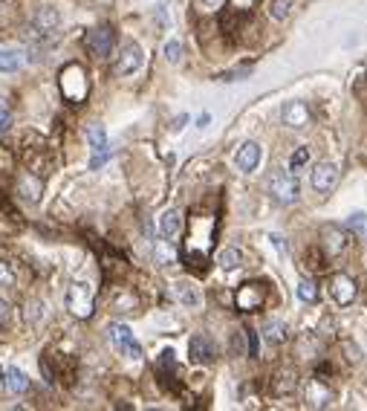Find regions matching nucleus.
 Segmentation results:
<instances>
[{
	"label": "nucleus",
	"instance_id": "nucleus-4",
	"mask_svg": "<svg viewBox=\"0 0 367 411\" xmlns=\"http://www.w3.org/2000/svg\"><path fill=\"white\" fill-rule=\"evenodd\" d=\"M107 336H110L113 348L119 350V354H125L127 359H142V345H139L136 339H133V334H130V327H127V324L113 322V324L107 327Z\"/></svg>",
	"mask_w": 367,
	"mask_h": 411
},
{
	"label": "nucleus",
	"instance_id": "nucleus-37",
	"mask_svg": "<svg viewBox=\"0 0 367 411\" xmlns=\"http://www.w3.org/2000/svg\"><path fill=\"white\" fill-rule=\"evenodd\" d=\"M243 334H246V339H249V357H258V334H255V330H243Z\"/></svg>",
	"mask_w": 367,
	"mask_h": 411
},
{
	"label": "nucleus",
	"instance_id": "nucleus-3",
	"mask_svg": "<svg viewBox=\"0 0 367 411\" xmlns=\"http://www.w3.org/2000/svg\"><path fill=\"white\" fill-rule=\"evenodd\" d=\"M269 194L278 200V203H283V206H289V203H295L298 200V180H295V174L292 171H275L272 177H269Z\"/></svg>",
	"mask_w": 367,
	"mask_h": 411
},
{
	"label": "nucleus",
	"instance_id": "nucleus-5",
	"mask_svg": "<svg viewBox=\"0 0 367 411\" xmlns=\"http://www.w3.org/2000/svg\"><path fill=\"white\" fill-rule=\"evenodd\" d=\"M142 61H145L142 47H139L136 41H127V44L122 47L119 58H116L113 73H116V75H133V73H136V70L142 67Z\"/></svg>",
	"mask_w": 367,
	"mask_h": 411
},
{
	"label": "nucleus",
	"instance_id": "nucleus-16",
	"mask_svg": "<svg viewBox=\"0 0 367 411\" xmlns=\"http://www.w3.org/2000/svg\"><path fill=\"white\" fill-rule=\"evenodd\" d=\"M173 296H177V301L182 307H188V310H197L203 304V292H200V287L194 281H177L173 284Z\"/></svg>",
	"mask_w": 367,
	"mask_h": 411
},
{
	"label": "nucleus",
	"instance_id": "nucleus-1",
	"mask_svg": "<svg viewBox=\"0 0 367 411\" xmlns=\"http://www.w3.org/2000/svg\"><path fill=\"white\" fill-rule=\"evenodd\" d=\"M58 84H61V93L70 105H81L87 99V90H90V82H87V73L81 64H67L58 75Z\"/></svg>",
	"mask_w": 367,
	"mask_h": 411
},
{
	"label": "nucleus",
	"instance_id": "nucleus-41",
	"mask_svg": "<svg viewBox=\"0 0 367 411\" xmlns=\"http://www.w3.org/2000/svg\"><path fill=\"white\" fill-rule=\"evenodd\" d=\"M272 244L278 246V252H283V255H286V249H289V244H286L283 238H278V234H272Z\"/></svg>",
	"mask_w": 367,
	"mask_h": 411
},
{
	"label": "nucleus",
	"instance_id": "nucleus-40",
	"mask_svg": "<svg viewBox=\"0 0 367 411\" xmlns=\"http://www.w3.org/2000/svg\"><path fill=\"white\" fill-rule=\"evenodd\" d=\"M223 3H226V0H200V6H203V9H220Z\"/></svg>",
	"mask_w": 367,
	"mask_h": 411
},
{
	"label": "nucleus",
	"instance_id": "nucleus-39",
	"mask_svg": "<svg viewBox=\"0 0 367 411\" xmlns=\"http://www.w3.org/2000/svg\"><path fill=\"white\" fill-rule=\"evenodd\" d=\"M116 307H125V313H133V307H136V299H133V296H125V299L116 301Z\"/></svg>",
	"mask_w": 367,
	"mask_h": 411
},
{
	"label": "nucleus",
	"instance_id": "nucleus-15",
	"mask_svg": "<svg viewBox=\"0 0 367 411\" xmlns=\"http://www.w3.org/2000/svg\"><path fill=\"white\" fill-rule=\"evenodd\" d=\"M41 191H44L41 174L24 171L21 180H17V194H24V200H29V203H38V200H41Z\"/></svg>",
	"mask_w": 367,
	"mask_h": 411
},
{
	"label": "nucleus",
	"instance_id": "nucleus-8",
	"mask_svg": "<svg viewBox=\"0 0 367 411\" xmlns=\"http://www.w3.org/2000/svg\"><path fill=\"white\" fill-rule=\"evenodd\" d=\"M263 299H266L263 284H258V281H246V284L237 290L235 304H237V310H243V313H258V310L263 307Z\"/></svg>",
	"mask_w": 367,
	"mask_h": 411
},
{
	"label": "nucleus",
	"instance_id": "nucleus-6",
	"mask_svg": "<svg viewBox=\"0 0 367 411\" xmlns=\"http://www.w3.org/2000/svg\"><path fill=\"white\" fill-rule=\"evenodd\" d=\"M113 44H116V35L110 27H95L84 35V47L95 55V58H107L113 52Z\"/></svg>",
	"mask_w": 367,
	"mask_h": 411
},
{
	"label": "nucleus",
	"instance_id": "nucleus-26",
	"mask_svg": "<svg viewBox=\"0 0 367 411\" xmlns=\"http://www.w3.org/2000/svg\"><path fill=\"white\" fill-rule=\"evenodd\" d=\"M298 299H301L304 304H315V301H318V284H315L313 278H304V281L298 284Z\"/></svg>",
	"mask_w": 367,
	"mask_h": 411
},
{
	"label": "nucleus",
	"instance_id": "nucleus-28",
	"mask_svg": "<svg viewBox=\"0 0 367 411\" xmlns=\"http://www.w3.org/2000/svg\"><path fill=\"white\" fill-rule=\"evenodd\" d=\"M347 229H350L353 234H359V238L367 241V214H364V211L350 214V218H347Z\"/></svg>",
	"mask_w": 367,
	"mask_h": 411
},
{
	"label": "nucleus",
	"instance_id": "nucleus-25",
	"mask_svg": "<svg viewBox=\"0 0 367 411\" xmlns=\"http://www.w3.org/2000/svg\"><path fill=\"white\" fill-rule=\"evenodd\" d=\"M12 119H15L12 99H9V96H0V133H6L12 128Z\"/></svg>",
	"mask_w": 367,
	"mask_h": 411
},
{
	"label": "nucleus",
	"instance_id": "nucleus-32",
	"mask_svg": "<svg viewBox=\"0 0 367 411\" xmlns=\"http://www.w3.org/2000/svg\"><path fill=\"white\" fill-rule=\"evenodd\" d=\"M12 319H15L12 304L0 299V330H9V327H12Z\"/></svg>",
	"mask_w": 367,
	"mask_h": 411
},
{
	"label": "nucleus",
	"instance_id": "nucleus-36",
	"mask_svg": "<svg viewBox=\"0 0 367 411\" xmlns=\"http://www.w3.org/2000/svg\"><path fill=\"white\" fill-rule=\"evenodd\" d=\"M38 310H44V304L41 301H29V307H26V322L35 327L38 324Z\"/></svg>",
	"mask_w": 367,
	"mask_h": 411
},
{
	"label": "nucleus",
	"instance_id": "nucleus-38",
	"mask_svg": "<svg viewBox=\"0 0 367 411\" xmlns=\"http://www.w3.org/2000/svg\"><path fill=\"white\" fill-rule=\"evenodd\" d=\"M157 258H159V264H171V261H173V249H171V246H168V249H165V246H159Z\"/></svg>",
	"mask_w": 367,
	"mask_h": 411
},
{
	"label": "nucleus",
	"instance_id": "nucleus-18",
	"mask_svg": "<svg viewBox=\"0 0 367 411\" xmlns=\"http://www.w3.org/2000/svg\"><path fill=\"white\" fill-rule=\"evenodd\" d=\"M58 24H61V15H58V9L44 6V9H38V12H35V29L41 32V35L55 32V29H58Z\"/></svg>",
	"mask_w": 367,
	"mask_h": 411
},
{
	"label": "nucleus",
	"instance_id": "nucleus-14",
	"mask_svg": "<svg viewBox=\"0 0 367 411\" xmlns=\"http://www.w3.org/2000/svg\"><path fill=\"white\" fill-rule=\"evenodd\" d=\"M310 183H313L315 191L330 194L336 188V183H338V168L333 163H318L315 171H313V177H310Z\"/></svg>",
	"mask_w": 367,
	"mask_h": 411
},
{
	"label": "nucleus",
	"instance_id": "nucleus-27",
	"mask_svg": "<svg viewBox=\"0 0 367 411\" xmlns=\"http://www.w3.org/2000/svg\"><path fill=\"white\" fill-rule=\"evenodd\" d=\"M292 3H295V0H272V3H269V15H272V21H286L289 12H292Z\"/></svg>",
	"mask_w": 367,
	"mask_h": 411
},
{
	"label": "nucleus",
	"instance_id": "nucleus-20",
	"mask_svg": "<svg viewBox=\"0 0 367 411\" xmlns=\"http://www.w3.org/2000/svg\"><path fill=\"white\" fill-rule=\"evenodd\" d=\"M3 391H9V394H24V391H29V380L21 368L3 371Z\"/></svg>",
	"mask_w": 367,
	"mask_h": 411
},
{
	"label": "nucleus",
	"instance_id": "nucleus-17",
	"mask_svg": "<svg viewBox=\"0 0 367 411\" xmlns=\"http://www.w3.org/2000/svg\"><path fill=\"white\" fill-rule=\"evenodd\" d=\"M260 156H263V151H260L258 142H246V145H240L237 154H235V165H237L240 171H255V168L260 165Z\"/></svg>",
	"mask_w": 367,
	"mask_h": 411
},
{
	"label": "nucleus",
	"instance_id": "nucleus-31",
	"mask_svg": "<svg viewBox=\"0 0 367 411\" xmlns=\"http://www.w3.org/2000/svg\"><path fill=\"white\" fill-rule=\"evenodd\" d=\"M324 261H327V255H324V252H318V249H306V252H304V264L310 267L313 272L324 269Z\"/></svg>",
	"mask_w": 367,
	"mask_h": 411
},
{
	"label": "nucleus",
	"instance_id": "nucleus-19",
	"mask_svg": "<svg viewBox=\"0 0 367 411\" xmlns=\"http://www.w3.org/2000/svg\"><path fill=\"white\" fill-rule=\"evenodd\" d=\"M180 229H182V214L177 209H168L162 218H159V234H162L165 241H173L180 234Z\"/></svg>",
	"mask_w": 367,
	"mask_h": 411
},
{
	"label": "nucleus",
	"instance_id": "nucleus-13",
	"mask_svg": "<svg viewBox=\"0 0 367 411\" xmlns=\"http://www.w3.org/2000/svg\"><path fill=\"white\" fill-rule=\"evenodd\" d=\"M188 357H191L194 365H208V362H214L217 350H214V345H211L208 336L197 334V336H191V342H188Z\"/></svg>",
	"mask_w": 367,
	"mask_h": 411
},
{
	"label": "nucleus",
	"instance_id": "nucleus-43",
	"mask_svg": "<svg viewBox=\"0 0 367 411\" xmlns=\"http://www.w3.org/2000/svg\"><path fill=\"white\" fill-rule=\"evenodd\" d=\"M208 119H211V116H208V113H203V116H200V119H197V128H200V130H203V128H205V125H208Z\"/></svg>",
	"mask_w": 367,
	"mask_h": 411
},
{
	"label": "nucleus",
	"instance_id": "nucleus-22",
	"mask_svg": "<svg viewBox=\"0 0 367 411\" xmlns=\"http://www.w3.org/2000/svg\"><path fill=\"white\" fill-rule=\"evenodd\" d=\"M263 336H266L269 345H283L286 342V324L281 319H269L263 324Z\"/></svg>",
	"mask_w": 367,
	"mask_h": 411
},
{
	"label": "nucleus",
	"instance_id": "nucleus-24",
	"mask_svg": "<svg viewBox=\"0 0 367 411\" xmlns=\"http://www.w3.org/2000/svg\"><path fill=\"white\" fill-rule=\"evenodd\" d=\"M240 261H243V255H240V249L237 246H228V249H223L220 255H217V264L223 267V269H237L240 267Z\"/></svg>",
	"mask_w": 367,
	"mask_h": 411
},
{
	"label": "nucleus",
	"instance_id": "nucleus-44",
	"mask_svg": "<svg viewBox=\"0 0 367 411\" xmlns=\"http://www.w3.org/2000/svg\"><path fill=\"white\" fill-rule=\"evenodd\" d=\"M0 391H3V368H0Z\"/></svg>",
	"mask_w": 367,
	"mask_h": 411
},
{
	"label": "nucleus",
	"instance_id": "nucleus-10",
	"mask_svg": "<svg viewBox=\"0 0 367 411\" xmlns=\"http://www.w3.org/2000/svg\"><path fill=\"white\" fill-rule=\"evenodd\" d=\"M347 244H350V238H347V232L341 226H324L321 229V252L327 258H338L347 249Z\"/></svg>",
	"mask_w": 367,
	"mask_h": 411
},
{
	"label": "nucleus",
	"instance_id": "nucleus-23",
	"mask_svg": "<svg viewBox=\"0 0 367 411\" xmlns=\"http://www.w3.org/2000/svg\"><path fill=\"white\" fill-rule=\"evenodd\" d=\"M17 17H21V12H17L15 0H0V29H12Z\"/></svg>",
	"mask_w": 367,
	"mask_h": 411
},
{
	"label": "nucleus",
	"instance_id": "nucleus-2",
	"mask_svg": "<svg viewBox=\"0 0 367 411\" xmlns=\"http://www.w3.org/2000/svg\"><path fill=\"white\" fill-rule=\"evenodd\" d=\"M95 304V290L87 281H72L67 290V310L75 319H90Z\"/></svg>",
	"mask_w": 367,
	"mask_h": 411
},
{
	"label": "nucleus",
	"instance_id": "nucleus-35",
	"mask_svg": "<svg viewBox=\"0 0 367 411\" xmlns=\"http://www.w3.org/2000/svg\"><path fill=\"white\" fill-rule=\"evenodd\" d=\"M341 348H344V354H347V362H359L361 359V350L353 342H341Z\"/></svg>",
	"mask_w": 367,
	"mask_h": 411
},
{
	"label": "nucleus",
	"instance_id": "nucleus-42",
	"mask_svg": "<svg viewBox=\"0 0 367 411\" xmlns=\"http://www.w3.org/2000/svg\"><path fill=\"white\" fill-rule=\"evenodd\" d=\"M185 122H188V116H180V119H173V125H171V128H173V130H182V128H185Z\"/></svg>",
	"mask_w": 367,
	"mask_h": 411
},
{
	"label": "nucleus",
	"instance_id": "nucleus-11",
	"mask_svg": "<svg viewBox=\"0 0 367 411\" xmlns=\"http://www.w3.org/2000/svg\"><path fill=\"white\" fill-rule=\"evenodd\" d=\"M304 400H306V405H310V408H327L333 403V391H330V385H327L321 377H313L310 382H306Z\"/></svg>",
	"mask_w": 367,
	"mask_h": 411
},
{
	"label": "nucleus",
	"instance_id": "nucleus-12",
	"mask_svg": "<svg viewBox=\"0 0 367 411\" xmlns=\"http://www.w3.org/2000/svg\"><path fill=\"white\" fill-rule=\"evenodd\" d=\"M281 119H283L286 128L301 130V128H306L313 122V113H310V107H306L304 102H286L283 110H281Z\"/></svg>",
	"mask_w": 367,
	"mask_h": 411
},
{
	"label": "nucleus",
	"instance_id": "nucleus-33",
	"mask_svg": "<svg viewBox=\"0 0 367 411\" xmlns=\"http://www.w3.org/2000/svg\"><path fill=\"white\" fill-rule=\"evenodd\" d=\"M165 58L171 64H180V58H182V44L180 41H168L165 44Z\"/></svg>",
	"mask_w": 367,
	"mask_h": 411
},
{
	"label": "nucleus",
	"instance_id": "nucleus-9",
	"mask_svg": "<svg viewBox=\"0 0 367 411\" xmlns=\"http://www.w3.org/2000/svg\"><path fill=\"white\" fill-rule=\"evenodd\" d=\"M87 142L93 148V160H90V171H99L104 163H107V156H110V148H107V133L102 125H90L87 128Z\"/></svg>",
	"mask_w": 367,
	"mask_h": 411
},
{
	"label": "nucleus",
	"instance_id": "nucleus-21",
	"mask_svg": "<svg viewBox=\"0 0 367 411\" xmlns=\"http://www.w3.org/2000/svg\"><path fill=\"white\" fill-rule=\"evenodd\" d=\"M298 388V374L292 368H283V371H278V377H275V382H272V391L281 397V394H292V391Z\"/></svg>",
	"mask_w": 367,
	"mask_h": 411
},
{
	"label": "nucleus",
	"instance_id": "nucleus-29",
	"mask_svg": "<svg viewBox=\"0 0 367 411\" xmlns=\"http://www.w3.org/2000/svg\"><path fill=\"white\" fill-rule=\"evenodd\" d=\"M24 64V58L17 52H9V50H0V73H15L17 67Z\"/></svg>",
	"mask_w": 367,
	"mask_h": 411
},
{
	"label": "nucleus",
	"instance_id": "nucleus-30",
	"mask_svg": "<svg viewBox=\"0 0 367 411\" xmlns=\"http://www.w3.org/2000/svg\"><path fill=\"white\" fill-rule=\"evenodd\" d=\"M306 163H310V148H298V151L292 154V160H289V171H292L295 177H298L301 168H304Z\"/></svg>",
	"mask_w": 367,
	"mask_h": 411
},
{
	"label": "nucleus",
	"instance_id": "nucleus-34",
	"mask_svg": "<svg viewBox=\"0 0 367 411\" xmlns=\"http://www.w3.org/2000/svg\"><path fill=\"white\" fill-rule=\"evenodd\" d=\"M12 284H15V272H12L9 261L0 258V290H3V287H12Z\"/></svg>",
	"mask_w": 367,
	"mask_h": 411
},
{
	"label": "nucleus",
	"instance_id": "nucleus-7",
	"mask_svg": "<svg viewBox=\"0 0 367 411\" xmlns=\"http://www.w3.org/2000/svg\"><path fill=\"white\" fill-rule=\"evenodd\" d=\"M330 296L336 299V304L347 307V304L356 301L359 287H356V281L350 276H347V272H333V276H330Z\"/></svg>",
	"mask_w": 367,
	"mask_h": 411
}]
</instances>
